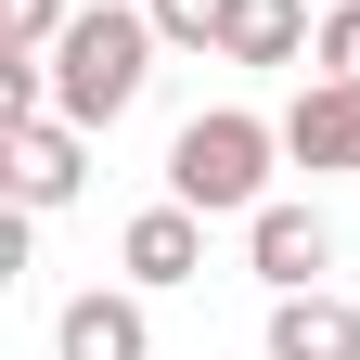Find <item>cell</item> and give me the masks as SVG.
Masks as SVG:
<instances>
[{
    "mask_svg": "<svg viewBox=\"0 0 360 360\" xmlns=\"http://www.w3.org/2000/svg\"><path fill=\"white\" fill-rule=\"evenodd\" d=\"M155 13L142 0H90V13L52 39V116H77V129H116L129 103H142V77H155Z\"/></svg>",
    "mask_w": 360,
    "mask_h": 360,
    "instance_id": "6da1fadb",
    "label": "cell"
},
{
    "mask_svg": "<svg viewBox=\"0 0 360 360\" xmlns=\"http://www.w3.org/2000/svg\"><path fill=\"white\" fill-rule=\"evenodd\" d=\"M270 155H283V116L206 103V116L167 142V193L206 206V219H257V206H270Z\"/></svg>",
    "mask_w": 360,
    "mask_h": 360,
    "instance_id": "7a4b0ae2",
    "label": "cell"
},
{
    "mask_svg": "<svg viewBox=\"0 0 360 360\" xmlns=\"http://www.w3.org/2000/svg\"><path fill=\"white\" fill-rule=\"evenodd\" d=\"M0 180H13L26 219L77 206V180H90V129H77V116H13V129H0Z\"/></svg>",
    "mask_w": 360,
    "mask_h": 360,
    "instance_id": "3957f363",
    "label": "cell"
},
{
    "mask_svg": "<svg viewBox=\"0 0 360 360\" xmlns=\"http://www.w3.org/2000/svg\"><path fill=\"white\" fill-rule=\"evenodd\" d=\"M245 270H257L270 296H309V283H335V219H322V206H283V193H270V206L245 219Z\"/></svg>",
    "mask_w": 360,
    "mask_h": 360,
    "instance_id": "277c9868",
    "label": "cell"
},
{
    "mask_svg": "<svg viewBox=\"0 0 360 360\" xmlns=\"http://www.w3.org/2000/svg\"><path fill=\"white\" fill-rule=\"evenodd\" d=\"M52 360H155V322H142V283H90L52 309Z\"/></svg>",
    "mask_w": 360,
    "mask_h": 360,
    "instance_id": "5b68a950",
    "label": "cell"
},
{
    "mask_svg": "<svg viewBox=\"0 0 360 360\" xmlns=\"http://www.w3.org/2000/svg\"><path fill=\"white\" fill-rule=\"evenodd\" d=\"M116 270H129V283H142V296H167V283H193V270H206V206H142V219H129V232H116Z\"/></svg>",
    "mask_w": 360,
    "mask_h": 360,
    "instance_id": "8992f818",
    "label": "cell"
},
{
    "mask_svg": "<svg viewBox=\"0 0 360 360\" xmlns=\"http://www.w3.org/2000/svg\"><path fill=\"white\" fill-rule=\"evenodd\" d=\"M283 155L296 167H360V77H322V65H309V90L283 103Z\"/></svg>",
    "mask_w": 360,
    "mask_h": 360,
    "instance_id": "52a82bcc",
    "label": "cell"
},
{
    "mask_svg": "<svg viewBox=\"0 0 360 360\" xmlns=\"http://www.w3.org/2000/svg\"><path fill=\"white\" fill-rule=\"evenodd\" d=\"M270 360H360V309H347L335 283L270 296Z\"/></svg>",
    "mask_w": 360,
    "mask_h": 360,
    "instance_id": "ba28073f",
    "label": "cell"
},
{
    "mask_svg": "<svg viewBox=\"0 0 360 360\" xmlns=\"http://www.w3.org/2000/svg\"><path fill=\"white\" fill-rule=\"evenodd\" d=\"M309 0H232V39H219V65H296L309 52Z\"/></svg>",
    "mask_w": 360,
    "mask_h": 360,
    "instance_id": "9c48e42d",
    "label": "cell"
},
{
    "mask_svg": "<svg viewBox=\"0 0 360 360\" xmlns=\"http://www.w3.org/2000/svg\"><path fill=\"white\" fill-rule=\"evenodd\" d=\"M142 13H155L167 52H219V39H232V0H142Z\"/></svg>",
    "mask_w": 360,
    "mask_h": 360,
    "instance_id": "30bf717a",
    "label": "cell"
},
{
    "mask_svg": "<svg viewBox=\"0 0 360 360\" xmlns=\"http://www.w3.org/2000/svg\"><path fill=\"white\" fill-rule=\"evenodd\" d=\"M77 13L65 0H0V52H26V65H52V39H65Z\"/></svg>",
    "mask_w": 360,
    "mask_h": 360,
    "instance_id": "8fae6325",
    "label": "cell"
},
{
    "mask_svg": "<svg viewBox=\"0 0 360 360\" xmlns=\"http://www.w3.org/2000/svg\"><path fill=\"white\" fill-rule=\"evenodd\" d=\"M309 65H322V77H360V0H335V13H322V39H309Z\"/></svg>",
    "mask_w": 360,
    "mask_h": 360,
    "instance_id": "7c38bea8",
    "label": "cell"
}]
</instances>
